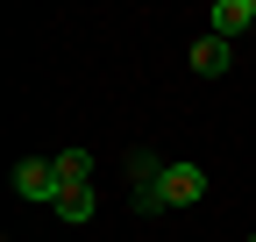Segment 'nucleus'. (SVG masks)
I'll list each match as a JSON object with an SVG mask.
<instances>
[{
	"label": "nucleus",
	"instance_id": "f03ea898",
	"mask_svg": "<svg viewBox=\"0 0 256 242\" xmlns=\"http://www.w3.org/2000/svg\"><path fill=\"white\" fill-rule=\"evenodd\" d=\"M57 192H64V186H57V164H50V157L14 164V200H50V206H57Z\"/></svg>",
	"mask_w": 256,
	"mask_h": 242
},
{
	"label": "nucleus",
	"instance_id": "7ed1b4c3",
	"mask_svg": "<svg viewBox=\"0 0 256 242\" xmlns=\"http://www.w3.org/2000/svg\"><path fill=\"white\" fill-rule=\"evenodd\" d=\"M206 22H214V36H242V28H256V0H214L206 8Z\"/></svg>",
	"mask_w": 256,
	"mask_h": 242
},
{
	"label": "nucleus",
	"instance_id": "0eeeda50",
	"mask_svg": "<svg viewBox=\"0 0 256 242\" xmlns=\"http://www.w3.org/2000/svg\"><path fill=\"white\" fill-rule=\"evenodd\" d=\"M249 242H256V235H249Z\"/></svg>",
	"mask_w": 256,
	"mask_h": 242
},
{
	"label": "nucleus",
	"instance_id": "f257e3e1",
	"mask_svg": "<svg viewBox=\"0 0 256 242\" xmlns=\"http://www.w3.org/2000/svg\"><path fill=\"white\" fill-rule=\"evenodd\" d=\"M206 200V171L200 164H164V178H156V206H192Z\"/></svg>",
	"mask_w": 256,
	"mask_h": 242
},
{
	"label": "nucleus",
	"instance_id": "423d86ee",
	"mask_svg": "<svg viewBox=\"0 0 256 242\" xmlns=\"http://www.w3.org/2000/svg\"><path fill=\"white\" fill-rule=\"evenodd\" d=\"M57 214L72 221V228H78V221H92V192H86V186H72V192H57Z\"/></svg>",
	"mask_w": 256,
	"mask_h": 242
},
{
	"label": "nucleus",
	"instance_id": "20e7f679",
	"mask_svg": "<svg viewBox=\"0 0 256 242\" xmlns=\"http://www.w3.org/2000/svg\"><path fill=\"white\" fill-rule=\"evenodd\" d=\"M228 64H235V50H228V36H214V28H206V36L192 43V72H200V78H220Z\"/></svg>",
	"mask_w": 256,
	"mask_h": 242
},
{
	"label": "nucleus",
	"instance_id": "39448f33",
	"mask_svg": "<svg viewBox=\"0 0 256 242\" xmlns=\"http://www.w3.org/2000/svg\"><path fill=\"white\" fill-rule=\"evenodd\" d=\"M50 164H57V186H64V192L92 178V157H86V150H64V157H50Z\"/></svg>",
	"mask_w": 256,
	"mask_h": 242
}]
</instances>
